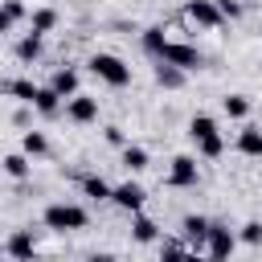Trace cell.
I'll list each match as a JSON object with an SVG mask.
<instances>
[{"label": "cell", "instance_id": "obj_22", "mask_svg": "<svg viewBox=\"0 0 262 262\" xmlns=\"http://www.w3.org/2000/svg\"><path fill=\"white\" fill-rule=\"evenodd\" d=\"M221 111H225L229 119H246V115H250V98H246V94H225V98H221Z\"/></svg>", "mask_w": 262, "mask_h": 262}, {"label": "cell", "instance_id": "obj_31", "mask_svg": "<svg viewBox=\"0 0 262 262\" xmlns=\"http://www.w3.org/2000/svg\"><path fill=\"white\" fill-rule=\"evenodd\" d=\"M102 139H106L111 147H127V139H123V127H106V131H102Z\"/></svg>", "mask_w": 262, "mask_h": 262}, {"label": "cell", "instance_id": "obj_6", "mask_svg": "<svg viewBox=\"0 0 262 262\" xmlns=\"http://www.w3.org/2000/svg\"><path fill=\"white\" fill-rule=\"evenodd\" d=\"M196 180H201L196 160H192V156H176V160H172V172H168V184H172V188H192Z\"/></svg>", "mask_w": 262, "mask_h": 262}, {"label": "cell", "instance_id": "obj_14", "mask_svg": "<svg viewBox=\"0 0 262 262\" xmlns=\"http://www.w3.org/2000/svg\"><path fill=\"white\" fill-rule=\"evenodd\" d=\"M237 151L242 156H262V127H242L237 131Z\"/></svg>", "mask_w": 262, "mask_h": 262}, {"label": "cell", "instance_id": "obj_8", "mask_svg": "<svg viewBox=\"0 0 262 262\" xmlns=\"http://www.w3.org/2000/svg\"><path fill=\"white\" fill-rule=\"evenodd\" d=\"M180 237H184V246H192V254L205 246V237H209V217H201V213H188L184 221H180Z\"/></svg>", "mask_w": 262, "mask_h": 262}, {"label": "cell", "instance_id": "obj_21", "mask_svg": "<svg viewBox=\"0 0 262 262\" xmlns=\"http://www.w3.org/2000/svg\"><path fill=\"white\" fill-rule=\"evenodd\" d=\"M16 57H20V61H37V57H41V37H37V33H25V37L16 41Z\"/></svg>", "mask_w": 262, "mask_h": 262}, {"label": "cell", "instance_id": "obj_25", "mask_svg": "<svg viewBox=\"0 0 262 262\" xmlns=\"http://www.w3.org/2000/svg\"><path fill=\"white\" fill-rule=\"evenodd\" d=\"M53 25H57V12H53V8H37V12H33V33H37V37L53 33Z\"/></svg>", "mask_w": 262, "mask_h": 262}, {"label": "cell", "instance_id": "obj_11", "mask_svg": "<svg viewBox=\"0 0 262 262\" xmlns=\"http://www.w3.org/2000/svg\"><path fill=\"white\" fill-rule=\"evenodd\" d=\"M49 90H53L61 102H70V98L78 94V70H70V66L53 70V82H49Z\"/></svg>", "mask_w": 262, "mask_h": 262}, {"label": "cell", "instance_id": "obj_29", "mask_svg": "<svg viewBox=\"0 0 262 262\" xmlns=\"http://www.w3.org/2000/svg\"><path fill=\"white\" fill-rule=\"evenodd\" d=\"M213 4H217L221 20H237V16H242V4H237V0H213Z\"/></svg>", "mask_w": 262, "mask_h": 262}, {"label": "cell", "instance_id": "obj_2", "mask_svg": "<svg viewBox=\"0 0 262 262\" xmlns=\"http://www.w3.org/2000/svg\"><path fill=\"white\" fill-rule=\"evenodd\" d=\"M90 74L102 78V82L115 86V90L131 82V66H127L123 57H115V53H94V57H90Z\"/></svg>", "mask_w": 262, "mask_h": 262}, {"label": "cell", "instance_id": "obj_4", "mask_svg": "<svg viewBox=\"0 0 262 262\" xmlns=\"http://www.w3.org/2000/svg\"><path fill=\"white\" fill-rule=\"evenodd\" d=\"M160 61H168V66H176V70H184V74L205 66L201 49H192V45H180V41H168V45H164V53H160Z\"/></svg>", "mask_w": 262, "mask_h": 262}, {"label": "cell", "instance_id": "obj_15", "mask_svg": "<svg viewBox=\"0 0 262 262\" xmlns=\"http://www.w3.org/2000/svg\"><path fill=\"white\" fill-rule=\"evenodd\" d=\"M156 82H160L164 90H180V86H184V70H176V66L160 61V66H156Z\"/></svg>", "mask_w": 262, "mask_h": 262}, {"label": "cell", "instance_id": "obj_9", "mask_svg": "<svg viewBox=\"0 0 262 262\" xmlns=\"http://www.w3.org/2000/svg\"><path fill=\"white\" fill-rule=\"evenodd\" d=\"M4 254H8L12 262H33V258H37V242H33V233H29V229H16V233L4 242Z\"/></svg>", "mask_w": 262, "mask_h": 262}, {"label": "cell", "instance_id": "obj_18", "mask_svg": "<svg viewBox=\"0 0 262 262\" xmlns=\"http://www.w3.org/2000/svg\"><path fill=\"white\" fill-rule=\"evenodd\" d=\"M123 168H127V172H143V168H147V147L127 143V147H123Z\"/></svg>", "mask_w": 262, "mask_h": 262}, {"label": "cell", "instance_id": "obj_26", "mask_svg": "<svg viewBox=\"0 0 262 262\" xmlns=\"http://www.w3.org/2000/svg\"><path fill=\"white\" fill-rule=\"evenodd\" d=\"M160 262H188V250H184V242L168 237V242H164V250H160Z\"/></svg>", "mask_w": 262, "mask_h": 262}, {"label": "cell", "instance_id": "obj_28", "mask_svg": "<svg viewBox=\"0 0 262 262\" xmlns=\"http://www.w3.org/2000/svg\"><path fill=\"white\" fill-rule=\"evenodd\" d=\"M237 242H246V246H262V221H246L242 233H237Z\"/></svg>", "mask_w": 262, "mask_h": 262}, {"label": "cell", "instance_id": "obj_17", "mask_svg": "<svg viewBox=\"0 0 262 262\" xmlns=\"http://www.w3.org/2000/svg\"><path fill=\"white\" fill-rule=\"evenodd\" d=\"M45 151H49V139H45L41 131H25V139H20V156L33 160V156H45Z\"/></svg>", "mask_w": 262, "mask_h": 262}, {"label": "cell", "instance_id": "obj_36", "mask_svg": "<svg viewBox=\"0 0 262 262\" xmlns=\"http://www.w3.org/2000/svg\"><path fill=\"white\" fill-rule=\"evenodd\" d=\"M0 262H12V258H0Z\"/></svg>", "mask_w": 262, "mask_h": 262}, {"label": "cell", "instance_id": "obj_23", "mask_svg": "<svg viewBox=\"0 0 262 262\" xmlns=\"http://www.w3.org/2000/svg\"><path fill=\"white\" fill-rule=\"evenodd\" d=\"M188 135H192V139H209V135H217V119H213V115H192Z\"/></svg>", "mask_w": 262, "mask_h": 262}, {"label": "cell", "instance_id": "obj_3", "mask_svg": "<svg viewBox=\"0 0 262 262\" xmlns=\"http://www.w3.org/2000/svg\"><path fill=\"white\" fill-rule=\"evenodd\" d=\"M233 246H237V233H233V229H225V225H217V221H209V237H205L209 262H229Z\"/></svg>", "mask_w": 262, "mask_h": 262}, {"label": "cell", "instance_id": "obj_19", "mask_svg": "<svg viewBox=\"0 0 262 262\" xmlns=\"http://www.w3.org/2000/svg\"><path fill=\"white\" fill-rule=\"evenodd\" d=\"M0 168H4L12 180H25V176H29V156H20V151H8V156L0 160Z\"/></svg>", "mask_w": 262, "mask_h": 262}, {"label": "cell", "instance_id": "obj_34", "mask_svg": "<svg viewBox=\"0 0 262 262\" xmlns=\"http://www.w3.org/2000/svg\"><path fill=\"white\" fill-rule=\"evenodd\" d=\"M188 262H209V258H201V254H188Z\"/></svg>", "mask_w": 262, "mask_h": 262}, {"label": "cell", "instance_id": "obj_7", "mask_svg": "<svg viewBox=\"0 0 262 262\" xmlns=\"http://www.w3.org/2000/svg\"><path fill=\"white\" fill-rule=\"evenodd\" d=\"M66 119L70 123H94L98 119V98H90V94H74L70 102H66Z\"/></svg>", "mask_w": 262, "mask_h": 262}, {"label": "cell", "instance_id": "obj_20", "mask_svg": "<svg viewBox=\"0 0 262 262\" xmlns=\"http://www.w3.org/2000/svg\"><path fill=\"white\" fill-rule=\"evenodd\" d=\"M111 188H115V184H106L102 176H82V192H86L90 201H111Z\"/></svg>", "mask_w": 262, "mask_h": 262}, {"label": "cell", "instance_id": "obj_10", "mask_svg": "<svg viewBox=\"0 0 262 262\" xmlns=\"http://www.w3.org/2000/svg\"><path fill=\"white\" fill-rule=\"evenodd\" d=\"M184 12H188V20H196L201 29H217V25H225L213 0H188V8H184Z\"/></svg>", "mask_w": 262, "mask_h": 262}, {"label": "cell", "instance_id": "obj_33", "mask_svg": "<svg viewBox=\"0 0 262 262\" xmlns=\"http://www.w3.org/2000/svg\"><path fill=\"white\" fill-rule=\"evenodd\" d=\"M90 262H115L111 254H90Z\"/></svg>", "mask_w": 262, "mask_h": 262}, {"label": "cell", "instance_id": "obj_35", "mask_svg": "<svg viewBox=\"0 0 262 262\" xmlns=\"http://www.w3.org/2000/svg\"><path fill=\"white\" fill-rule=\"evenodd\" d=\"M0 258H4V242H0Z\"/></svg>", "mask_w": 262, "mask_h": 262}, {"label": "cell", "instance_id": "obj_13", "mask_svg": "<svg viewBox=\"0 0 262 262\" xmlns=\"http://www.w3.org/2000/svg\"><path fill=\"white\" fill-rule=\"evenodd\" d=\"M131 237H135L139 246H147V242H156V237H160V225H156L151 217L135 213V221H131Z\"/></svg>", "mask_w": 262, "mask_h": 262}, {"label": "cell", "instance_id": "obj_30", "mask_svg": "<svg viewBox=\"0 0 262 262\" xmlns=\"http://www.w3.org/2000/svg\"><path fill=\"white\" fill-rule=\"evenodd\" d=\"M0 8L8 12V20H12V25H16L20 16H25V4H20V0H0Z\"/></svg>", "mask_w": 262, "mask_h": 262}, {"label": "cell", "instance_id": "obj_5", "mask_svg": "<svg viewBox=\"0 0 262 262\" xmlns=\"http://www.w3.org/2000/svg\"><path fill=\"white\" fill-rule=\"evenodd\" d=\"M111 201H115L119 209H127V213H139V209H143V201H147V192H143V184L123 180V184H115V188H111Z\"/></svg>", "mask_w": 262, "mask_h": 262}, {"label": "cell", "instance_id": "obj_27", "mask_svg": "<svg viewBox=\"0 0 262 262\" xmlns=\"http://www.w3.org/2000/svg\"><path fill=\"white\" fill-rule=\"evenodd\" d=\"M196 151H201L205 160H217V156L225 151V139H221V135H209V139H196Z\"/></svg>", "mask_w": 262, "mask_h": 262}, {"label": "cell", "instance_id": "obj_1", "mask_svg": "<svg viewBox=\"0 0 262 262\" xmlns=\"http://www.w3.org/2000/svg\"><path fill=\"white\" fill-rule=\"evenodd\" d=\"M41 221L53 229V233H74V229H86V209L82 205H70V201H57V205H49L45 213H41Z\"/></svg>", "mask_w": 262, "mask_h": 262}, {"label": "cell", "instance_id": "obj_32", "mask_svg": "<svg viewBox=\"0 0 262 262\" xmlns=\"http://www.w3.org/2000/svg\"><path fill=\"white\" fill-rule=\"evenodd\" d=\"M8 29H12V20H8V12L0 8V33H8Z\"/></svg>", "mask_w": 262, "mask_h": 262}, {"label": "cell", "instance_id": "obj_16", "mask_svg": "<svg viewBox=\"0 0 262 262\" xmlns=\"http://www.w3.org/2000/svg\"><path fill=\"white\" fill-rule=\"evenodd\" d=\"M37 90H41V86H33L29 78H12V82H4V94L20 98V102H29V106H33V98H37Z\"/></svg>", "mask_w": 262, "mask_h": 262}, {"label": "cell", "instance_id": "obj_24", "mask_svg": "<svg viewBox=\"0 0 262 262\" xmlns=\"http://www.w3.org/2000/svg\"><path fill=\"white\" fill-rule=\"evenodd\" d=\"M164 45H168V37H164V29H160V25L143 29V49H147L151 57H160V53H164Z\"/></svg>", "mask_w": 262, "mask_h": 262}, {"label": "cell", "instance_id": "obj_12", "mask_svg": "<svg viewBox=\"0 0 262 262\" xmlns=\"http://www.w3.org/2000/svg\"><path fill=\"white\" fill-rule=\"evenodd\" d=\"M33 111H37V115H45V119H57V115H61V98H57L49 86H41V90H37V98H33Z\"/></svg>", "mask_w": 262, "mask_h": 262}]
</instances>
